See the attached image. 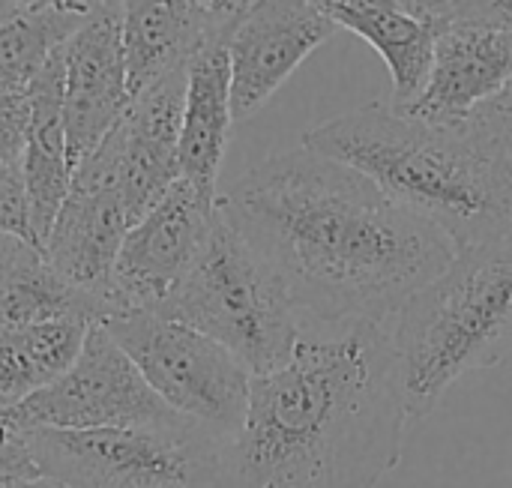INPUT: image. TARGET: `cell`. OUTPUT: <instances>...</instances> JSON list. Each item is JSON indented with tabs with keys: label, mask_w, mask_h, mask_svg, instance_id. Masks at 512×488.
<instances>
[{
	"label": "cell",
	"mask_w": 512,
	"mask_h": 488,
	"mask_svg": "<svg viewBox=\"0 0 512 488\" xmlns=\"http://www.w3.org/2000/svg\"><path fill=\"white\" fill-rule=\"evenodd\" d=\"M216 207L300 315L330 327H384L456 252L441 228L366 174L309 147L261 159Z\"/></svg>",
	"instance_id": "obj_1"
},
{
	"label": "cell",
	"mask_w": 512,
	"mask_h": 488,
	"mask_svg": "<svg viewBox=\"0 0 512 488\" xmlns=\"http://www.w3.org/2000/svg\"><path fill=\"white\" fill-rule=\"evenodd\" d=\"M408 420L381 324H345L333 339L303 333L279 372L252 375L216 488H375L402 459Z\"/></svg>",
	"instance_id": "obj_2"
},
{
	"label": "cell",
	"mask_w": 512,
	"mask_h": 488,
	"mask_svg": "<svg viewBox=\"0 0 512 488\" xmlns=\"http://www.w3.org/2000/svg\"><path fill=\"white\" fill-rule=\"evenodd\" d=\"M303 147L366 174L396 204L441 228L453 249L512 237V165L477 135L363 105L312 126Z\"/></svg>",
	"instance_id": "obj_3"
},
{
	"label": "cell",
	"mask_w": 512,
	"mask_h": 488,
	"mask_svg": "<svg viewBox=\"0 0 512 488\" xmlns=\"http://www.w3.org/2000/svg\"><path fill=\"white\" fill-rule=\"evenodd\" d=\"M405 411L429 417L468 372L512 351V237L456 249L450 264L396 315L390 333Z\"/></svg>",
	"instance_id": "obj_4"
},
{
	"label": "cell",
	"mask_w": 512,
	"mask_h": 488,
	"mask_svg": "<svg viewBox=\"0 0 512 488\" xmlns=\"http://www.w3.org/2000/svg\"><path fill=\"white\" fill-rule=\"evenodd\" d=\"M156 312L207 333L252 375L279 372L303 339V315L285 285L219 207L195 264Z\"/></svg>",
	"instance_id": "obj_5"
},
{
	"label": "cell",
	"mask_w": 512,
	"mask_h": 488,
	"mask_svg": "<svg viewBox=\"0 0 512 488\" xmlns=\"http://www.w3.org/2000/svg\"><path fill=\"white\" fill-rule=\"evenodd\" d=\"M45 477L69 488H216L222 441L180 417L150 426L21 432Z\"/></svg>",
	"instance_id": "obj_6"
},
{
	"label": "cell",
	"mask_w": 512,
	"mask_h": 488,
	"mask_svg": "<svg viewBox=\"0 0 512 488\" xmlns=\"http://www.w3.org/2000/svg\"><path fill=\"white\" fill-rule=\"evenodd\" d=\"M102 324L171 411L222 444L237 435L249 408L252 372L225 345L153 309H129Z\"/></svg>",
	"instance_id": "obj_7"
},
{
	"label": "cell",
	"mask_w": 512,
	"mask_h": 488,
	"mask_svg": "<svg viewBox=\"0 0 512 488\" xmlns=\"http://www.w3.org/2000/svg\"><path fill=\"white\" fill-rule=\"evenodd\" d=\"M180 420L144 381L129 354L114 342L105 324H93L78 360L48 387L0 414L15 432L30 429H108L150 426Z\"/></svg>",
	"instance_id": "obj_8"
},
{
	"label": "cell",
	"mask_w": 512,
	"mask_h": 488,
	"mask_svg": "<svg viewBox=\"0 0 512 488\" xmlns=\"http://www.w3.org/2000/svg\"><path fill=\"white\" fill-rule=\"evenodd\" d=\"M120 156L123 138L117 123L114 132L75 165L69 195L42 243V258L57 276L105 300L123 237L132 228L120 183Z\"/></svg>",
	"instance_id": "obj_9"
},
{
	"label": "cell",
	"mask_w": 512,
	"mask_h": 488,
	"mask_svg": "<svg viewBox=\"0 0 512 488\" xmlns=\"http://www.w3.org/2000/svg\"><path fill=\"white\" fill-rule=\"evenodd\" d=\"M213 216L216 201L180 177L165 198L126 231L108 285V318L129 309H162L195 264L213 228Z\"/></svg>",
	"instance_id": "obj_10"
},
{
	"label": "cell",
	"mask_w": 512,
	"mask_h": 488,
	"mask_svg": "<svg viewBox=\"0 0 512 488\" xmlns=\"http://www.w3.org/2000/svg\"><path fill=\"white\" fill-rule=\"evenodd\" d=\"M336 24L309 0H258L228 30L234 120H249L330 36Z\"/></svg>",
	"instance_id": "obj_11"
},
{
	"label": "cell",
	"mask_w": 512,
	"mask_h": 488,
	"mask_svg": "<svg viewBox=\"0 0 512 488\" xmlns=\"http://www.w3.org/2000/svg\"><path fill=\"white\" fill-rule=\"evenodd\" d=\"M510 81L512 30L480 21H450L435 36L423 90L399 111L432 126L462 129Z\"/></svg>",
	"instance_id": "obj_12"
},
{
	"label": "cell",
	"mask_w": 512,
	"mask_h": 488,
	"mask_svg": "<svg viewBox=\"0 0 512 488\" xmlns=\"http://www.w3.org/2000/svg\"><path fill=\"white\" fill-rule=\"evenodd\" d=\"M63 120L72 165L90 156L123 120L132 96L120 39V9L93 12L63 45Z\"/></svg>",
	"instance_id": "obj_13"
},
{
	"label": "cell",
	"mask_w": 512,
	"mask_h": 488,
	"mask_svg": "<svg viewBox=\"0 0 512 488\" xmlns=\"http://www.w3.org/2000/svg\"><path fill=\"white\" fill-rule=\"evenodd\" d=\"M183 99L186 66L168 72L162 81L138 93L120 120V183L132 225L150 213L180 180Z\"/></svg>",
	"instance_id": "obj_14"
},
{
	"label": "cell",
	"mask_w": 512,
	"mask_h": 488,
	"mask_svg": "<svg viewBox=\"0 0 512 488\" xmlns=\"http://www.w3.org/2000/svg\"><path fill=\"white\" fill-rule=\"evenodd\" d=\"M63 81H66V57L60 48L27 87L30 126L21 156V174L27 186L30 225L39 249L69 195L72 174H75L69 156L66 120H63Z\"/></svg>",
	"instance_id": "obj_15"
},
{
	"label": "cell",
	"mask_w": 512,
	"mask_h": 488,
	"mask_svg": "<svg viewBox=\"0 0 512 488\" xmlns=\"http://www.w3.org/2000/svg\"><path fill=\"white\" fill-rule=\"evenodd\" d=\"M225 36L207 39L186 63V99L180 126V177L201 195L219 198V168L234 123L231 108V63Z\"/></svg>",
	"instance_id": "obj_16"
},
{
	"label": "cell",
	"mask_w": 512,
	"mask_h": 488,
	"mask_svg": "<svg viewBox=\"0 0 512 488\" xmlns=\"http://www.w3.org/2000/svg\"><path fill=\"white\" fill-rule=\"evenodd\" d=\"M228 33L210 21L201 0H120V39L129 96L135 99L213 36Z\"/></svg>",
	"instance_id": "obj_17"
},
{
	"label": "cell",
	"mask_w": 512,
	"mask_h": 488,
	"mask_svg": "<svg viewBox=\"0 0 512 488\" xmlns=\"http://www.w3.org/2000/svg\"><path fill=\"white\" fill-rule=\"evenodd\" d=\"M336 27L369 42L393 78V105L417 99L432 66V48L441 27L420 18L405 0H309Z\"/></svg>",
	"instance_id": "obj_18"
},
{
	"label": "cell",
	"mask_w": 512,
	"mask_h": 488,
	"mask_svg": "<svg viewBox=\"0 0 512 488\" xmlns=\"http://www.w3.org/2000/svg\"><path fill=\"white\" fill-rule=\"evenodd\" d=\"M90 327L84 318L0 327V414L57 381L78 360Z\"/></svg>",
	"instance_id": "obj_19"
},
{
	"label": "cell",
	"mask_w": 512,
	"mask_h": 488,
	"mask_svg": "<svg viewBox=\"0 0 512 488\" xmlns=\"http://www.w3.org/2000/svg\"><path fill=\"white\" fill-rule=\"evenodd\" d=\"M57 318L105 321L108 300L69 285L48 267L42 249L24 243L0 279V327H27Z\"/></svg>",
	"instance_id": "obj_20"
},
{
	"label": "cell",
	"mask_w": 512,
	"mask_h": 488,
	"mask_svg": "<svg viewBox=\"0 0 512 488\" xmlns=\"http://www.w3.org/2000/svg\"><path fill=\"white\" fill-rule=\"evenodd\" d=\"M90 15L63 6H33L0 24V93H24L39 69Z\"/></svg>",
	"instance_id": "obj_21"
},
{
	"label": "cell",
	"mask_w": 512,
	"mask_h": 488,
	"mask_svg": "<svg viewBox=\"0 0 512 488\" xmlns=\"http://www.w3.org/2000/svg\"><path fill=\"white\" fill-rule=\"evenodd\" d=\"M465 126L486 147H492L495 153L512 159V81L498 96L483 102Z\"/></svg>",
	"instance_id": "obj_22"
},
{
	"label": "cell",
	"mask_w": 512,
	"mask_h": 488,
	"mask_svg": "<svg viewBox=\"0 0 512 488\" xmlns=\"http://www.w3.org/2000/svg\"><path fill=\"white\" fill-rule=\"evenodd\" d=\"M0 237H18L36 246L21 165H0Z\"/></svg>",
	"instance_id": "obj_23"
},
{
	"label": "cell",
	"mask_w": 512,
	"mask_h": 488,
	"mask_svg": "<svg viewBox=\"0 0 512 488\" xmlns=\"http://www.w3.org/2000/svg\"><path fill=\"white\" fill-rule=\"evenodd\" d=\"M30 126V96L0 93V165H21Z\"/></svg>",
	"instance_id": "obj_24"
},
{
	"label": "cell",
	"mask_w": 512,
	"mask_h": 488,
	"mask_svg": "<svg viewBox=\"0 0 512 488\" xmlns=\"http://www.w3.org/2000/svg\"><path fill=\"white\" fill-rule=\"evenodd\" d=\"M456 21H480L512 30V0H462Z\"/></svg>",
	"instance_id": "obj_25"
},
{
	"label": "cell",
	"mask_w": 512,
	"mask_h": 488,
	"mask_svg": "<svg viewBox=\"0 0 512 488\" xmlns=\"http://www.w3.org/2000/svg\"><path fill=\"white\" fill-rule=\"evenodd\" d=\"M258 0H201L204 12L210 15V21L222 30H231V24L249 9L255 6Z\"/></svg>",
	"instance_id": "obj_26"
},
{
	"label": "cell",
	"mask_w": 512,
	"mask_h": 488,
	"mask_svg": "<svg viewBox=\"0 0 512 488\" xmlns=\"http://www.w3.org/2000/svg\"><path fill=\"white\" fill-rule=\"evenodd\" d=\"M420 18L432 21L435 27H444L450 21H456V12H459V3L462 0H405Z\"/></svg>",
	"instance_id": "obj_27"
},
{
	"label": "cell",
	"mask_w": 512,
	"mask_h": 488,
	"mask_svg": "<svg viewBox=\"0 0 512 488\" xmlns=\"http://www.w3.org/2000/svg\"><path fill=\"white\" fill-rule=\"evenodd\" d=\"M6 488H69L66 483H60V480H54V477H27V480H15V483H9Z\"/></svg>",
	"instance_id": "obj_28"
},
{
	"label": "cell",
	"mask_w": 512,
	"mask_h": 488,
	"mask_svg": "<svg viewBox=\"0 0 512 488\" xmlns=\"http://www.w3.org/2000/svg\"><path fill=\"white\" fill-rule=\"evenodd\" d=\"M18 12H24V9H33V6H45L48 0H9Z\"/></svg>",
	"instance_id": "obj_29"
},
{
	"label": "cell",
	"mask_w": 512,
	"mask_h": 488,
	"mask_svg": "<svg viewBox=\"0 0 512 488\" xmlns=\"http://www.w3.org/2000/svg\"><path fill=\"white\" fill-rule=\"evenodd\" d=\"M15 12H18V9H15V6H12L9 0H0V24H3V21H9V18H12Z\"/></svg>",
	"instance_id": "obj_30"
}]
</instances>
